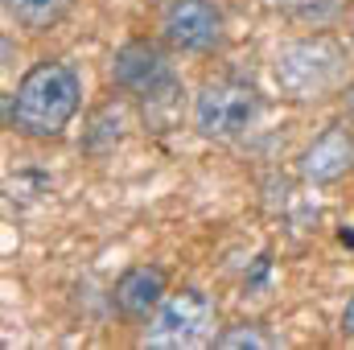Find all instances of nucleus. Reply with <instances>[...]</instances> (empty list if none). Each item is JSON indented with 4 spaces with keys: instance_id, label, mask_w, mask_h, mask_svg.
Here are the masks:
<instances>
[{
    "instance_id": "8",
    "label": "nucleus",
    "mask_w": 354,
    "mask_h": 350,
    "mask_svg": "<svg viewBox=\"0 0 354 350\" xmlns=\"http://www.w3.org/2000/svg\"><path fill=\"white\" fill-rule=\"evenodd\" d=\"M165 268L157 264H132L120 280H115V309L128 317V322H149L161 301H165Z\"/></svg>"
},
{
    "instance_id": "4",
    "label": "nucleus",
    "mask_w": 354,
    "mask_h": 350,
    "mask_svg": "<svg viewBox=\"0 0 354 350\" xmlns=\"http://www.w3.org/2000/svg\"><path fill=\"white\" fill-rule=\"evenodd\" d=\"M111 83L124 95L149 103V107L174 103L177 91H181L169 54L157 42H145V37H132V42H124L115 50V58H111Z\"/></svg>"
},
{
    "instance_id": "12",
    "label": "nucleus",
    "mask_w": 354,
    "mask_h": 350,
    "mask_svg": "<svg viewBox=\"0 0 354 350\" xmlns=\"http://www.w3.org/2000/svg\"><path fill=\"white\" fill-rule=\"evenodd\" d=\"M214 347H218V350H239V347L276 350V347H280V338H276V334H268V330H260L256 322H243V326H231V330L214 334Z\"/></svg>"
},
{
    "instance_id": "11",
    "label": "nucleus",
    "mask_w": 354,
    "mask_h": 350,
    "mask_svg": "<svg viewBox=\"0 0 354 350\" xmlns=\"http://www.w3.org/2000/svg\"><path fill=\"white\" fill-rule=\"evenodd\" d=\"M280 17H288L292 25H305V29H326L342 17L346 0H272Z\"/></svg>"
},
{
    "instance_id": "14",
    "label": "nucleus",
    "mask_w": 354,
    "mask_h": 350,
    "mask_svg": "<svg viewBox=\"0 0 354 350\" xmlns=\"http://www.w3.org/2000/svg\"><path fill=\"white\" fill-rule=\"evenodd\" d=\"M342 99H346V111H351V116H354V83H351V87H346V95H342Z\"/></svg>"
},
{
    "instance_id": "1",
    "label": "nucleus",
    "mask_w": 354,
    "mask_h": 350,
    "mask_svg": "<svg viewBox=\"0 0 354 350\" xmlns=\"http://www.w3.org/2000/svg\"><path fill=\"white\" fill-rule=\"evenodd\" d=\"M83 107V79L71 62L46 58L21 75L12 91V116L8 128H17L29 140H54L71 128V120Z\"/></svg>"
},
{
    "instance_id": "3",
    "label": "nucleus",
    "mask_w": 354,
    "mask_h": 350,
    "mask_svg": "<svg viewBox=\"0 0 354 350\" xmlns=\"http://www.w3.org/2000/svg\"><path fill=\"white\" fill-rule=\"evenodd\" d=\"M260 120V91L235 79H206L194 95V128L206 140H239Z\"/></svg>"
},
{
    "instance_id": "5",
    "label": "nucleus",
    "mask_w": 354,
    "mask_h": 350,
    "mask_svg": "<svg viewBox=\"0 0 354 350\" xmlns=\"http://www.w3.org/2000/svg\"><path fill=\"white\" fill-rule=\"evenodd\" d=\"M214 342V301L202 288H177L165 293L161 309L149 317L145 347H198Z\"/></svg>"
},
{
    "instance_id": "6",
    "label": "nucleus",
    "mask_w": 354,
    "mask_h": 350,
    "mask_svg": "<svg viewBox=\"0 0 354 350\" xmlns=\"http://www.w3.org/2000/svg\"><path fill=\"white\" fill-rule=\"evenodd\" d=\"M161 37L181 54H206L223 37V12L214 0H169L161 8Z\"/></svg>"
},
{
    "instance_id": "9",
    "label": "nucleus",
    "mask_w": 354,
    "mask_h": 350,
    "mask_svg": "<svg viewBox=\"0 0 354 350\" xmlns=\"http://www.w3.org/2000/svg\"><path fill=\"white\" fill-rule=\"evenodd\" d=\"M124 136H128V107L124 103H103L87 120L79 149L87 157H107V153H115L124 145Z\"/></svg>"
},
{
    "instance_id": "7",
    "label": "nucleus",
    "mask_w": 354,
    "mask_h": 350,
    "mask_svg": "<svg viewBox=\"0 0 354 350\" xmlns=\"http://www.w3.org/2000/svg\"><path fill=\"white\" fill-rule=\"evenodd\" d=\"M354 169V132L346 124H330L326 132H317L301 157H297V174L305 177L309 185H330L342 181Z\"/></svg>"
},
{
    "instance_id": "13",
    "label": "nucleus",
    "mask_w": 354,
    "mask_h": 350,
    "mask_svg": "<svg viewBox=\"0 0 354 350\" xmlns=\"http://www.w3.org/2000/svg\"><path fill=\"white\" fill-rule=\"evenodd\" d=\"M342 334L354 338V293H351V301H346V309H342Z\"/></svg>"
},
{
    "instance_id": "2",
    "label": "nucleus",
    "mask_w": 354,
    "mask_h": 350,
    "mask_svg": "<svg viewBox=\"0 0 354 350\" xmlns=\"http://www.w3.org/2000/svg\"><path fill=\"white\" fill-rule=\"evenodd\" d=\"M272 79L276 91L292 103H313L326 99L330 91L346 79V46L334 33H309V37H292L276 50L272 62Z\"/></svg>"
},
{
    "instance_id": "16",
    "label": "nucleus",
    "mask_w": 354,
    "mask_h": 350,
    "mask_svg": "<svg viewBox=\"0 0 354 350\" xmlns=\"http://www.w3.org/2000/svg\"><path fill=\"white\" fill-rule=\"evenodd\" d=\"M351 37H354V17H351Z\"/></svg>"
},
{
    "instance_id": "15",
    "label": "nucleus",
    "mask_w": 354,
    "mask_h": 350,
    "mask_svg": "<svg viewBox=\"0 0 354 350\" xmlns=\"http://www.w3.org/2000/svg\"><path fill=\"white\" fill-rule=\"evenodd\" d=\"M149 4H169V0H149Z\"/></svg>"
},
{
    "instance_id": "10",
    "label": "nucleus",
    "mask_w": 354,
    "mask_h": 350,
    "mask_svg": "<svg viewBox=\"0 0 354 350\" xmlns=\"http://www.w3.org/2000/svg\"><path fill=\"white\" fill-rule=\"evenodd\" d=\"M71 4H75V0H4V12H8V21H17L21 29L46 33V29H54V25L66 21Z\"/></svg>"
}]
</instances>
